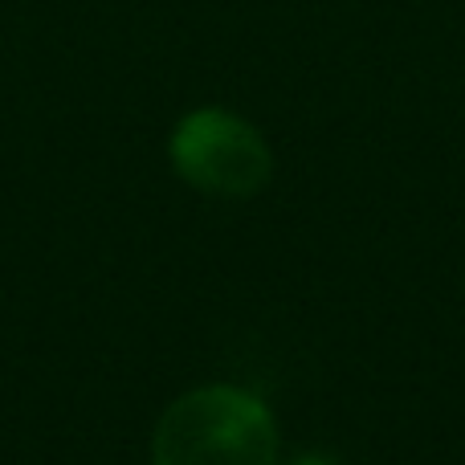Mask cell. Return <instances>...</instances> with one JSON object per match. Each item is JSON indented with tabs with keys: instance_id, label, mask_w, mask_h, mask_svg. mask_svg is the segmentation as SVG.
Here are the masks:
<instances>
[{
	"instance_id": "2",
	"label": "cell",
	"mask_w": 465,
	"mask_h": 465,
	"mask_svg": "<svg viewBox=\"0 0 465 465\" xmlns=\"http://www.w3.org/2000/svg\"><path fill=\"white\" fill-rule=\"evenodd\" d=\"M168 155L184 184L217 201H249L270 184L273 172L262 131L225 106H201L184 114L168 139Z\"/></svg>"
},
{
	"instance_id": "1",
	"label": "cell",
	"mask_w": 465,
	"mask_h": 465,
	"mask_svg": "<svg viewBox=\"0 0 465 465\" xmlns=\"http://www.w3.org/2000/svg\"><path fill=\"white\" fill-rule=\"evenodd\" d=\"M152 458L155 465H273L278 429L253 392L209 384L160 417Z\"/></svg>"
},
{
	"instance_id": "3",
	"label": "cell",
	"mask_w": 465,
	"mask_h": 465,
	"mask_svg": "<svg viewBox=\"0 0 465 465\" xmlns=\"http://www.w3.org/2000/svg\"><path fill=\"white\" fill-rule=\"evenodd\" d=\"M290 465H339L331 453H302V458H294Z\"/></svg>"
}]
</instances>
